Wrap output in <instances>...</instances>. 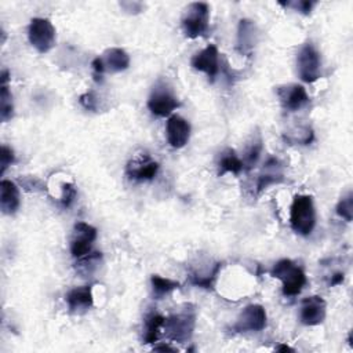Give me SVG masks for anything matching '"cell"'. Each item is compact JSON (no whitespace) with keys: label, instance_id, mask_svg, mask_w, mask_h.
Instances as JSON below:
<instances>
[{"label":"cell","instance_id":"10","mask_svg":"<svg viewBox=\"0 0 353 353\" xmlns=\"http://www.w3.org/2000/svg\"><path fill=\"white\" fill-rule=\"evenodd\" d=\"M276 92L281 106L288 112H298L310 102L305 87L301 84L281 85L277 87Z\"/></svg>","mask_w":353,"mask_h":353},{"label":"cell","instance_id":"33","mask_svg":"<svg viewBox=\"0 0 353 353\" xmlns=\"http://www.w3.org/2000/svg\"><path fill=\"white\" fill-rule=\"evenodd\" d=\"M153 350H157V352H176V349L171 347L170 345H157V346H153Z\"/></svg>","mask_w":353,"mask_h":353},{"label":"cell","instance_id":"11","mask_svg":"<svg viewBox=\"0 0 353 353\" xmlns=\"http://www.w3.org/2000/svg\"><path fill=\"white\" fill-rule=\"evenodd\" d=\"M181 106L179 99L167 88L157 87L152 91L149 99H148V108L149 110L159 117L171 116V113Z\"/></svg>","mask_w":353,"mask_h":353},{"label":"cell","instance_id":"15","mask_svg":"<svg viewBox=\"0 0 353 353\" xmlns=\"http://www.w3.org/2000/svg\"><path fill=\"white\" fill-rule=\"evenodd\" d=\"M258 39H259V32L254 21L240 19L239 28H237L236 50L244 57H251L258 43Z\"/></svg>","mask_w":353,"mask_h":353},{"label":"cell","instance_id":"19","mask_svg":"<svg viewBox=\"0 0 353 353\" xmlns=\"http://www.w3.org/2000/svg\"><path fill=\"white\" fill-rule=\"evenodd\" d=\"M102 62L105 66V70H109L112 73H119L125 70L130 66V55L119 47L109 48L103 52Z\"/></svg>","mask_w":353,"mask_h":353},{"label":"cell","instance_id":"34","mask_svg":"<svg viewBox=\"0 0 353 353\" xmlns=\"http://www.w3.org/2000/svg\"><path fill=\"white\" fill-rule=\"evenodd\" d=\"M276 350H277V352H294L292 347H290L288 345H284V343L279 345V346L276 347Z\"/></svg>","mask_w":353,"mask_h":353},{"label":"cell","instance_id":"28","mask_svg":"<svg viewBox=\"0 0 353 353\" xmlns=\"http://www.w3.org/2000/svg\"><path fill=\"white\" fill-rule=\"evenodd\" d=\"M15 161V154H14V150L11 148H8L7 145H1V149H0V165H1V171L0 174L3 175L7 170L8 165H11L12 163Z\"/></svg>","mask_w":353,"mask_h":353},{"label":"cell","instance_id":"20","mask_svg":"<svg viewBox=\"0 0 353 353\" xmlns=\"http://www.w3.org/2000/svg\"><path fill=\"white\" fill-rule=\"evenodd\" d=\"M218 168H219L218 170L219 176H222L226 172L239 175L244 170V164L233 149H226L221 153V157L218 161Z\"/></svg>","mask_w":353,"mask_h":353},{"label":"cell","instance_id":"5","mask_svg":"<svg viewBox=\"0 0 353 353\" xmlns=\"http://www.w3.org/2000/svg\"><path fill=\"white\" fill-rule=\"evenodd\" d=\"M28 39L39 54H46L55 46V28L47 18H32L28 26Z\"/></svg>","mask_w":353,"mask_h":353},{"label":"cell","instance_id":"27","mask_svg":"<svg viewBox=\"0 0 353 353\" xmlns=\"http://www.w3.org/2000/svg\"><path fill=\"white\" fill-rule=\"evenodd\" d=\"M76 194H77V190L73 183H69V182L62 183V194H61L62 207H65V208L70 207V204L76 199Z\"/></svg>","mask_w":353,"mask_h":353},{"label":"cell","instance_id":"25","mask_svg":"<svg viewBox=\"0 0 353 353\" xmlns=\"http://www.w3.org/2000/svg\"><path fill=\"white\" fill-rule=\"evenodd\" d=\"M14 116V105H12V94L7 85V83H1L0 91V119L3 123L11 120Z\"/></svg>","mask_w":353,"mask_h":353},{"label":"cell","instance_id":"29","mask_svg":"<svg viewBox=\"0 0 353 353\" xmlns=\"http://www.w3.org/2000/svg\"><path fill=\"white\" fill-rule=\"evenodd\" d=\"M80 105L85 109V110H97V98L94 95V92H85L83 95H80L79 98Z\"/></svg>","mask_w":353,"mask_h":353},{"label":"cell","instance_id":"18","mask_svg":"<svg viewBox=\"0 0 353 353\" xmlns=\"http://www.w3.org/2000/svg\"><path fill=\"white\" fill-rule=\"evenodd\" d=\"M21 204L18 186L8 179L0 182V208L6 215H14Z\"/></svg>","mask_w":353,"mask_h":353},{"label":"cell","instance_id":"32","mask_svg":"<svg viewBox=\"0 0 353 353\" xmlns=\"http://www.w3.org/2000/svg\"><path fill=\"white\" fill-rule=\"evenodd\" d=\"M342 281H343V273H335V274L331 277L330 284H331V285H338V284H341Z\"/></svg>","mask_w":353,"mask_h":353},{"label":"cell","instance_id":"23","mask_svg":"<svg viewBox=\"0 0 353 353\" xmlns=\"http://www.w3.org/2000/svg\"><path fill=\"white\" fill-rule=\"evenodd\" d=\"M262 143H263V141H262L261 134H255L252 137V139L248 142V145H247V148L244 150L243 159H241V161L244 164V168L250 170V168H252L258 163V160L261 157V153L263 150V145Z\"/></svg>","mask_w":353,"mask_h":353},{"label":"cell","instance_id":"21","mask_svg":"<svg viewBox=\"0 0 353 353\" xmlns=\"http://www.w3.org/2000/svg\"><path fill=\"white\" fill-rule=\"evenodd\" d=\"M164 317L159 313H149L143 323V343L153 345L159 339V332L164 324Z\"/></svg>","mask_w":353,"mask_h":353},{"label":"cell","instance_id":"6","mask_svg":"<svg viewBox=\"0 0 353 353\" xmlns=\"http://www.w3.org/2000/svg\"><path fill=\"white\" fill-rule=\"evenodd\" d=\"M296 69L302 81L314 83L321 77V57L312 43H305L296 54Z\"/></svg>","mask_w":353,"mask_h":353},{"label":"cell","instance_id":"22","mask_svg":"<svg viewBox=\"0 0 353 353\" xmlns=\"http://www.w3.org/2000/svg\"><path fill=\"white\" fill-rule=\"evenodd\" d=\"M222 269V262H216L207 274H199L197 272H192L189 274V283L194 287L204 288V290H214L216 277L219 274V270Z\"/></svg>","mask_w":353,"mask_h":353},{"label":"cell","instance_id":"8","mask_svg":"<svg viewBox=\"0 0 353 353\" xmlns=\"http://www.w3.org/2000/svg\"><path fill=\"white\" fill-rule=\"evenodd\" d=\"M97 239V229L87 222H77L73 226L70 237V252L74 258H83L90 254Z\"/></svg>","mask_w":353,"mask_h":353},{"label":"cell","instance_id":"24","mask_svg":"<svg viewBox=\"0 0 353 353\" xmlns=\"http://www.w3.org/2000/svg\"><path fill=\"white\" fill-rule=\"evenodd\" d=\"M150 284H152V291H153V296L156 299H161L163 296L168 295L170 292H172L174 290L179 288V283L167 277H161L159 274H153L150 277Z\"/></svg>","mask_w":353,"mask_h":353},{"label":"cell","instance_id":"9","mask_svg":"<svg viewBox=\"0 0 353 353\" xmlns=\"http://www.w3.org/2000/svg\"><path fill=\"white\" fill-rule=\"evenodd\" d=\"M190 65L193 69L203 72L207 74L208 80L212 83L219 73V52L214 44L207 46L201 51L196 52L192 59Z\"/></svg>","mask_w":353,"mask_h":353},{"label":"cell","instance_id":"13","mask_svg":"<svg viewBox=\"0 0 353 353\" xmlns=\"http://www.w3.org/2000/svg\"><path fill=\"white\" fill-rule=\"evenodd\" d=\"M165 135L171 148H183L190 138V124L179 114H171L165 123Z\"/></svg>","mask_w":353,"mask_h":353},{"label":"cell","instance_id":"7","mask_svg":"<svg viewBox=\"0 0 353 353\" xmlns=\"http://www.w3.org/2000/svg\"><path fill=\"white\" fill-rule=\"evenodd\" d=\"M266 324L268 316L263 306L258 303H251L241 310V313L236 319V323L232 325V331L236 334L258 332L262 331Z\"/></svg>","mask_w":353,"mask_h":353},{"label":"cell","instance_id":"31","mask_svg":"<svg viewBox=\"0 0 353 353\" xmlns=\"http://www.w3.org/2000/svg\"><path fill=\"white\" fill-rule=\"evenodd\" d=\"M92 69H94V76H95V80L99 81L103 72H105V66H103V62H102V58L101 57H97L94 61H92Z\"/></svg>","mask_w":353,"mask_h":353},{"label":"cell","instance_id":"30","mask_svg":"<svg viewBox=\"0 0 353 353\" xmlns=\"http://www.w3.org/2000/svg\"><path fill=\"white\" fill-rule=\"evenodd\" d=\"M287 6H292L295 10H298V11H301V12H303V14H310V11H312V7L314 6V3L313 1H307V0H303V1H298V3H294V4H290V3H287Z\"/></svg>","mask_w":353,"mask_h":353},{"label":"cell","instance_id":"3","mask_svg":"<svg viewBox=\"0 0 353 353\" xmlns=\"http://www.w3.org/2000/svg\"><path fill=\"white\" fill-rule=\"evenodd\" d=\"M270 276L281 281L283 294L285 296L298 295L307 281L302 268L295 265L291 259H280L279 262H276L270 272Z\"/></svg>","mask_w":353,"mask_h":353},{"label":"cell","instance_id":"1","mask_svg":"<svg viewBox=\"0 0 353 353\" xmlns=\"http://www.w3.org/2000/svg\"><path fill=\"white\" fill-rule=\"evenodd\" d=\"M196 317V307L192 303L183 305L182 309L170 314L164 320L163 328L165 331V336L174 342H188L193 335Z\"/></svg>","mask_w":353,"mask_h":353},{"label":"cell","instance_id":"4","mask_svg":"<svg viewBox=\"0 0 353 353\" xmlns=\"http://www.w3.org/2000/svg\"><path fill=\"white\" fill-rule=\"evenodd\" d=\"M210 7L207 3H190L182 17V29L186 37L197 39L208 30Z\"/></svg>","mask_w":353,"mask_h":353},{"label":"cell","instance_id":"17","mask_svg":"<svg viewBox=\"0 0 353 353\" xmlns=\"http://www.w3.org/2000/svg\"><path fill=\"white\" fill-rule=\"evenodd\" d=\"M66 303L72 313H81L88 310L94 303L92 285H83L72 288L66 294Z\"/></svg>","mask_w":353,"mask_h":353},{"label":"cell","instance_id":"12","mask_svg":"<svg viewBox=\"0 0 353 353\" xmlns=\"http://www.w3.org/2000/svg\"><path fill=\"white\" fill-rule=\"evenodd\" d=\"M325 314L327 303L321 296L312 295L302 299L299 310V320L302 324L309 327L319 325L325 320Z\"/></svg>","mask_w":353,"mask_h":353},{"label":"cell","instance_id":"14","mask_svg":"<svg viewBox=\"0 0 353 353\" xmlns=\"http://www.w3.org/2000/svg\"><path fill=\"white\" fill-rule=\"evenodd\" d=\"M160 165L148 154L134 157L127 163L125 175L134 181H150L157 175Z\"/></svg>","mask_w":353,"mask_h":353},{"label":"cell","instance_id":"26","mask_svg":"<svg viewBox=\"0 0 353 353\" xmlns=\"http://www.w3.org/2000/svg\"><path fill=\"white\" fill-rule=\"evenodd\" d=\"M336 214L347 222L352 221V218H353V194H352V192H349L346 196H343L339 200V203L336 204Z\"/></svg>","mask_w":353,"mask_h":353},{"label":"cell","instance_id":"16","mask_svg":"<svg viewBox=\"0 0 353 353\" xmlns=\"http://www.w3.org/2000/svg\"><path fill=\"white\" fill-rule=\"evenodd\" d=\"M284 182V171H283V164L279 161L276 157H269L263 167L261 174L258 175L256 181V192L261 193L265 189H268L272 185H279Z\"/></svg>","mask_w":353,"mask_h":353},{"label":"cell","instance_id":"2","mask_svg":"<svg viewBox=\"0 0 353 353\" xmlns=\"http://www.w3.org/2000/svg\"><path fill=\"white\" fill-rule=\"evenodd\" d=\"M290 226L301 236H309L316 226V208L310 194H295L290 207Z\"/></svg>","mask_w":353,"mask_h":353}]
</instances>
